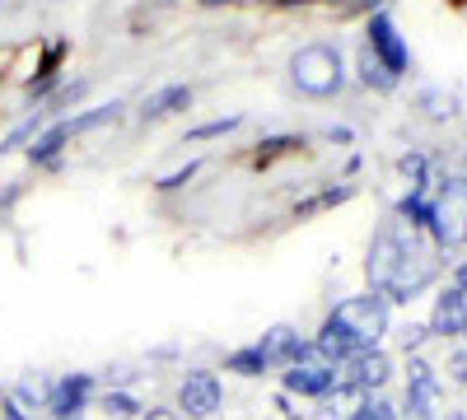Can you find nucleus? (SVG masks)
<instances>
[{
    "label": "nucleus",
    "mask_w": 467,
    "mask_h": 420,
    "mask_svg": "<svg viewBox=\"0 0 467 420\" xmlns=\"http://www.w3.org/2000/svg\"><path fill=\"white\" fill-rule=\"evenodd\" d=\"M383 332H388V299L383 294H350L323 318L314 351L327 355L332 364H346L360 351H374V341Z\"/></svg>",
    "instance_id": "obj_1"
},
{
    "label": "nucleus",
    "mask_w": 467,
    "mask_h": 420,
    "mask_svg": "<svg viewBox=\"0 0 467 420\" xmlns=\"http://www.w3.org/2000/svg\"><path fill=\"white\" fill-rule=\"evenodd\" d=\"M440 266H444L440 261V243L420 239V229H411L407 243H402V257L393 266V276H388V285H383V299L388 303H411L425 285H435Z\"/></svg>",
    "instance_id": "obj_2"
},
{
    "label": "nucleus",
    "mask_w": 467,
    "mask_h": 420,
    "mask_svg": "<svg viewBox=\"0 0 467 420\" xmlns=\"http://www.w3.org/2000/svg\"><path fill=\"white\" fill-rule=\"evenodd\" d=\"M290 80H295V89L308 94V98H332V94H341V85H346L341 52L327 47V43L299 47V52L290 56Z\"/></svg>",
    "instance_id": "obj_3"
},
{
    "label": "nucleus",
    "mask_w": 467,
    "mask_h": 420,
    "mask_svg": "<svg viewBox=\"0 0 467 420\" xmlns=\"http://www.w3.org/2000/svg\"><path fill=\"white\" fill-rule=\"evenodd\" d=\"M431 239L440 248H462L467 243V173L440 178L435 201H431Z\"/></svg>",
    "instance_id": "obj_4"
},
{
    "label": "nucleus",
    "mask_w": 467,
    "mask_h": 420,
    "mask_svg": "<svg viewBox=\"0 0 467 420\" xmlns=\"http://www.w3.org/2000/svg\"><path fill=\"white\" fill-rule=\"evenodd\" d=\"M337 388V364L327 355H318L308 346L295 364H285V393H299V397H327Z\"/></svg>",
    "instance_id": "obj_5"
},
{
    "label": "nucleus",
    "mask_w": 467,
    "mask_h": 420,
    "mask_svg": "<svg viewBox=\"0 0 467 420\" xmlns=\"http://www.w3.org/2000/svg\"><path fill=\"white\" fill-rule=\"evenodd\" d=\"M402 243H407V224H402V220L383 224L379 234H374V243H369V261H365V276H369L374 290L388 285V276H393V266H398V257H402Z\"/></svg>",
    "instance_id": "obj_6"
},
{
    "label": "nucleus",
    "mask_w": 467,
    "mask_h": 420,
    "mask_svg": "<svg viewBox=\"0 0 467 420\" xmlns=\"http://www.w3.org/2000/svg\"><path fill=\"white\" fill-rule=\"evenodd\" d=\"M178 406L187 411V420H211V415L224 406V388H220V378H215L211 369L187 374V378H182V388H178Z\"/></svg>",
    "instance_id": "obj_7"
},
{
    "label": "nucleus",
    "mask_w": 467,
    "mask_h": 420,
    "mask_svg": "<svg viewBox=\"0 0 467 420\" xmlns=\"http://www.w3.org/2000/svg\"><path fill=\"white\" fill-rule=\"evenodd\" d=\"M89 393H94V378L89 374H66L47 388V415L52 420H80L85 406H89Z\"/></svg>",
    "instance_id": "obj_8"
},
{
    "label": "nucleus",
    "mask_w": 467,
    "mask_h": 420,
    "mask_svg": "<svg viewBox=\"0 0 467 420\" xmlns=\"http://www.w3.org/2000/svg\"><path fill=\"white\" fill-rule=\"evenodd\" d=\"M365 47L383 61V70L388 75H398V80H402V75H407V43H402V33H398V24L393 19H388V15H374L369 19V37H365Z\"/></svg>",
    "instance_id": "obj_9"
},
{
    "label": "nucleus",
    "mask_w": 467,
    "mask_h": 420,
    "mask_svg": "<svg viewBox=\"0 0 467 420\" xmlns=\"http://www.w3.org/2000/svg\"><path fill=\"white\" fill-rule=\"evenodd\" d=\"M388 374H393V360H388L383 351H360L356 360L337 364V384H350V388H360L365 397H374L388 384Z\"/></svg>",
    "instance_id": "obj_10"
},
{
    "label": "nucleus",
    "mask_w": 467,
    "mask_h": 420,
    "mask_svg": "<svg viewBox=\"0 0 467 420\" xmlns=\"http://www.w3.org/2000/svg\"><path fill=\"white\" fill-rule=\"evenodd\" d=\"M435 411H440V378H435V364L411 360V369H407V415L435 420Z\"/></svg>",
    "instance_id": "obj_11"
},
{
    "label": "nucleus",
    "mask_w": 467,
    "mask_h": 420,
    "mask_svg": "<svg viewBox=\"0 0 467 420\" xmlns=\"http://www.w3.org/2000/svg\"><path fill=\"white\" fill-rule=\"evenodd\" d=\"M257 346H262V355H266V364H271V369H285V364H295V360L308 351V341H299V332L281 323V327L262 332Z\"/></svg>",
    "instance_id": "obj_12"
},
{
    "label": "nucleus",
    "mask_w": 467,
    "mask_h": 420,
    "mask_svg": "<svg viewBox=\"0 0 467 420\" xmlns=\"http://www.w3.org/2000/svg\"><path fill=\"white\" fill-rule=\"evenodd\" d=\"M182 108H192V89H187V85H169V89H160V94L145 98L140 118H145V122H164V118H173V112H182Z\"/></svg>",
    "instance_id": "obj_13"
},
{
    "label": "nucleus",
    "mask_w": 467,
    "mask_h": 420,
    "mask_svg": "<svg viewBox=\"0 0 467 420\" xmlns=\"http://www.w3.org/2000/svg\"><path fill=\"white\" fill-rule=\"evenodd\" d=\"M360 402H365V393H360V388L337 384V388L323 397V411H318V420H350V415L360 411Z\"/></svg>",
    "instance_id": "obj_14"
},
{
    "label": "nucleus",
    "mask_w": 467,
    "mask_h": 420,
    "mask_svg": "<svg viewBox=\"0 0 467 420\" xmlns=\"http://www.w3.org/2000/svg\"><path fill=\"white\" fill-rule=\"evenodd\" d=\"M66 140H70V127H66V122H57L52 131L37 136V145L28 149V159H33V164H52V159L61 155V145H66Z\"/></svg>",
    "instance_id": "obj_15"
},
{
    "label": "nucleus",
    "mask_w": 467,
    "mask_h": 420,
    "mask_svg": "<svg viewBox=\"0 0 467 420\" xmlns=\"http://www.w3.org/2000/svg\"><path fill=\"white\" fill-rule=\"evenodd\" d=\"M224 369H234V374H244V378H257V374H266L271 364H266L262 346H257V341H253V346H244V351H234V355H224Z\"/></svg>",
    "instance_id": "obj_16"
},
{
    "label": "nucleus",
    "mask_w": 467,
    "mask_h": 420,
    "mask_svg": "<svg viewBox=\"0 0 467 420\" xmlns=\"http://www.w3.org/2000/svg\"><path fill=\"white\" fill-rule=\"evenodd\" d=\"M346 197H350V187H323L318 197H308V201L295 206V220H308V215H318V210H332V206H341Z\"/></svg>",
    "instance_id": "obj_17"
},
{
    "label": "nucleus",
    "mask_w": 467,
    "mask_h": 420,
    "mask_svg": "<svg viewBox=\"0 0 467 420\" xmlns=\"http://www.w3.org/2000/svg\"><path fill=\"white\" fill-rule=\"evenodd\" d=\"M360 80H365L369 89H393V85H398V75H388V70H383V61L365 47V52H360Z\"/></svg>",
    "instance_id": "obj_18"
},
{
    "label": "nucleus",
    "mask_w": 467,
    "mask_h": 420,
    "mask_svg": "<svg viewBox=\"0 0 467 420\" xmlns=\"http://www.w3.org/2000/svg\"><path fill=\"white\" fill-rule=\"evenodd\" d=\"M420 108H425V118H431V122H444V118H453V112H458V98L453 94H440V89H425L420 94Z\"/></svg>",
    "instance_id": "obj_19"
},
{
    "label": "nucleus",
    "mask_w": 467,
    "mask_h": 420,
    "mask_svg": "<svg viewBox=\"0 0 467 420\" xmlns=\"http://www.w3.org/2000/svg\"><path fill=\"white\" fill-rule=\"evenodd\" d=\"M112 420H136V415H145L140 411V402L131 397V393H103V402H99Z\"/></svg>",
    "instance_id": "obj_20"
},
{
    "label": "nucleus",
    "mask_w": 467,
    "mask_h": 420,
    "mask_svg": "<svg viewBox=\"0 0 467 420\" xmlns=\"http://www.w3.org/2000/svg\"><path fill=\"white\" fill-rule=\"evenodd\" d=\"M244 118H215V122H206V127H192L187 131V145H202V140H215V136H229L234 127H239Z\"/></svg>",
    "instance_id": "obj_21"
},
{
    "label": "nucleus",
    "mask_w": 467,
    "mask_h": 420,
    "mask_svg": "<svg viewBox=\"0 0 467 420\" xmlns=\"http://www.w3.org/2000/svg\"><path fill=\"white\" fill-rule=\"evenodd\" d=\"M350 420H398V411H393V402H388V397H365L360 411L350 415Z\"/></svg>",
    "instance_id": "obj_22"
},
{
    "label": "nucleus",
    "mask_w": 467,
    "mask_h": 420,
    "mask_svg": "<svg viewBox=\"0 0 467 420\" xmlns=\"http://www.w3.org/2000/svg\"><path fill=\"white\" fill-rule=\"evenodd\" d=\"M0 415H5V420H37L15 393H5V397H0Z\"/></svg>",
    "instance_id": "obj_23"
},
{
    "label": "nucleus",
    "mask_w": 467,
    "mask_h": 420,
    "mask_svg": "<svg viewBox=\"0 0 467 420\" xmlns=\"http://www.w3.org/2000/svg\"><path fill=\"white\" fill-rule=\"evenodd\" d=\"M425 336H431V327H420V323H411V327H402V336H398V341H402V351L411 355V351L420 346V341H425Z\"/></svg>",
    "instance_id": "obj_24"
},
{
    "label": "nucleus",
    "mask_w": 467,
    "mask_h": 420,
    "mask_svg": "<svg viewBox=\"0 0 467 420\" xmlns=\"http://www.w3.org/2000/svg\"><path fill=\"white\" fill-rule=\"evenodd\" d=\"M449 378H453V384H467V346H458L449 355Z\"/></svg>",
    "instance_id": "obj_25"
},
{
    "label": "nucleus",
    "mask_w": 467,
    "mask_h": 420,
    "mask_svg": "<svg viewBox=\"0 0 467 420\" xmlns=\"http://www.w3.org/2000/svg\"><path fill=\"white\" fill-rule=\"evenodd\" d=\"M140 420H182V411H169V406H150Z\"/></svg>",
    "instance_id": "obj_26"
},
{
    "label": "nucleus",
    "mask_w": 467,
    "mask_h": 420,
    "mask_svg": "<svg viewBox=\"0 0 467 420\" xmlns=\"http://www.w3.org/2000/svg\"><path fill=\"white\" fill-rule=\"evenodd\" d=\"M192 173H197V164H187V169H178V173H169V178H164L160 187H182V182H187Z\"/></svg>",
    "instance_id": "obj_27"
},
{
    "label": "nucleus",
    "mask_w": 467,
    "mask_h": 420,
    "mask_svg": "<svg viewBox=\"0 0 467 420\" xmlns=\"http://www.w3.org/2000/svg\"><path fill=\"white\" fill-rule=\"evenodd\" d=\"M453 290H462V294H467V257L453 266Z\"/></svg>",
    "instance_id": "obj_28"
},
{
    "label": "nucleus",
    "mask_w": 467,
    "mask_h": 420,
    "mask_svg": "<svg viewBox=\"0 0 467 420\" xmlns=\"http://www.w3.org/2000/svg\"><path fill=\"white\" fill-rule=\"evenodd\" d=\"M369 5H379V0H346L341 15H360V10H369Z\"/></svg>",
    "instance_id": "obj_29"
},
{
    "label": "nucleus",
    "mask_w": 467,
    "mask_h": 420,
    "mask_svg": "<svg viewBox=\"0 0 467 420\" xmlns=\"http://www.w3.org/2000/svg\"><path fill=\"white\" fill-rule=\"evenodd\" d=\"M444 420H467V415H462V411H449V415H444Z\"/></svg>",
    "instance_id": "obj_30"
},
{
    "label": "nucleus",
    "mask_w": 467,
    "mask_h": 420,
    "mask_svg": "<svg viewBox=\"0 0 467 420\" xmlns=\"http://www.w3.org/2000/svg\"><path fill=\"white\" fill-rule=\"evenodd\" d=\"M202 5H220V0H202ZM224 5H229V0H224Z\"/></svg>",
    "instance_id": "obj_31"
}]
</instances>
